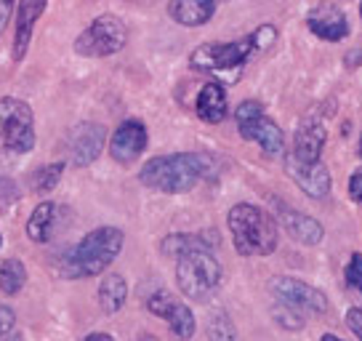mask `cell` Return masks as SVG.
Returning a JSON list of instances; mask_svg holds the SVG:
<instances>
[{
    "mask_svg": "<svg viewBox=\"0 0 362 341\" xmlns=\"http://www.w3.org/2000/svg\"><path fill=\"white\" fill-rule=\"evenodd\" d=\"M214 173V158L205 152H176L158 155L139 170V182L165 195H181L194 190L205 176Z\"/></svg>",
    "mask_w": 362,
    "mask_h": 341,
    "instance_id": "cell-1",
    "label": "cell"
},
{
    "mask_svg": "<svg viewBox=\"0 0 362 341\" xmlns=\"http://www.w3.org/2000/svg\"><path fill=\"white\" fill-rule=\"evenodd\" d=\"M125 243L123 229L99 227L88 232L62 262L64 277H96L120 256Z\"/></svg>",
    "mask_w": 362,
    "mask_h": 341,
    "instance_id": "cell-2",
    "label": "cell"
},
{
    "mask_svg": "<svg viewBox=\"0 0 362 341\" xmlns=\"http://www.w3.org/2000/svg\"><path fill=\"white\" fill-rule=\"evenodd\" d=\"M226 224L240 256H269L280 243V229L274 219L259 205L238 203L229 211Z\"/></svg>",
    "mask_w": 362,
    "mask_h": 341,
    "instance_id": "cell-3",
    "label": "cell"
},
{
    "mask_svg": "<svg viewBox=\"0 0 362 341\" xmlns=\"http://www.w3.org/2000/svg\"><path fill=\"white\" fill-rule=\"evenodd\" d=\"M224 270L211 248H192L176 259V283L181 294L194 301H208L221 288Z\"/></svg>",
    "mask_w": 362,
    "mask_h": 341,
    "instance_id": "cell-4",
    "label": "cell"
},
{
    "mask_svg": "<svg viewBox=\"0 0 362 341\" xmlns=\"http://www.w3.org/2000/svg\"><path fill=\"white\" fill-rule=\"evenodd\" d=\"M253 54H261L256 46L253 33L232 40V43H203L189 54L192 69L200 72H214V75H226V72H238Z\"/></svg>",
    "mask_w": 362,
    "mask_h": 341,
    "instance_id": "cell-5",
    "label": "cell"
},
{
    "mask_svg": "<svg viewBox=\"0 0 362 341\" xmlns=\"http://www.w3.org/2000/svg\"><path fill=\"white\" fill-rule=\"evenodd\" d=\"M125 43H128V27H125L123 19L115 16V13H102L78 35L75 51L80 57L104 59L123 51Z\"/></svg>",
    "mask_w": 362,
    "mask_h": 341,
    "instance_id": "cell-6",
    "label": "cell"
},
{
    "mask_svg": "<svg viewBox=\"0 0 362 341\" xmlns=\"http://www.w3.org/2000/svg\"><path fill=\"white\" fill-rule=\"evenodd\" d=\"M0 147L24 155L35 147V115L22 99H0Z\"/></svg>",
    "mask_w": 362,
    "mask_h": 341,
    "instance_id": "cell-7",
    "label": "cell"
},
{
    "mask_svg": "<svg viewBox=\"0 0 362 341\" xmlns=\"http://www.w3.org/2000/svg\"><path fill=\"white\" fill-rule=\"evenodd\" d=\"M235 120H238V131L243 139L256 141L267 155H280L285 149L283 131L277 128V123L272 120L269 115L264 112V107L259 102H243L235 110Z\"/></svg>",
    "mask_w": 362,
    "mask_h": 341,
    "instance_id": "cell-8",
    "label": "cell"
},
{
    "mask_svg": "<svg viewBox=\"0 0 362 341\" xmlns=\"http://www.w3.org/2000/svg\"><path fill=\"white\" fill-rule=\"evenodd\" d=\"M147 309L152 315L163 318L170 325L173 336L181 341H189L194 336V315L192 309L187 307L184 301H179L173 294L168 291H158L147 299Z\"/></svg>",
    "mask_w": 362,
    "mask_h": 341,
    "instance_id": "cell-9",
    "label": "cell"
},
{
    "mask_svg": "<svg viewBox=\"0 0 362 341\" xmlns=\"http://www.w3.org/2000/svg\"><path fill=\"white\" fill-rule=\"evenodd\" d=\"M272 294L277 296V301H283L285 307L306 309V312H325L328 309V299L322 291H317V288L301 283L296 277H274Z\"/></svg>",
    "mask_w": 362,
    "mask_h": 341,
    "instance_id": "cell-10",
    "label": "cell"
},
{
    "mask_svg": "<svg viewBox=\"0 0 362 341\" xmlns=\"http://www.w3.org/2000/svg\"><path fill=\"white\" fill-rule=\"evenodd\" d=\"M147 149V125L141 120H125L115 128L110 139V155L120 166H131Z\"/></svg>",
    "mask_w": 362,
    "mask_h": 341,
    "instance_id": "cell-11",
    "label": "cell"
},
{
    "mask_svg": "<svg viewBox=\"0 0 362 341\" xmlns=\"http://www.w3.org/2000/svg\"><path fill=\"white\" fill-rule=\"evenodd\" d=\"M285 170L315 200H320V197H325L330 192V170L325 163H301V160H296L288 152L285 155Z\"/></svg>",
    "mask_w": 362,
    "mask_h": 341,
    "instance_id": "cell-12",
    "label": "cell"
},
{
    "mask_svg": "<svg viewBox=\"0 0 362 341\" xmlns=\"http://www.w3.org/2000/svg\"><path fill=\"white\" fill-rule=\"evenodd\" d=\"M104 147V128L99 123H80L78 128H72L69 134V160L72 166L86 168L93 160L102 155Z\"/></svg>",
    "mask_w": 362,
    "mask_h": 341,
    "instance_id": "cell-13",
    "label": "cell"
},
{
    "mask_svg": "<svg viewBox=\"0 0 362 341\" xmlns=\"http://www.w3.org/2000/svg\"><path fill=\"white\" fill-rule=\"evenodd\" d=\"M48 0H19L16 6V19H13V27H16V35H13V48L11 57L13 62H22L27 57V48H30V40H33L35 24L43 16Z\"/></svg>",
    "mask_w": 362,
    "mask_h": 341,
    "instance_id": "cell-14",
    "label": "cell"
},
{
    "mask_svg": "<svg viewBox=\"0 0 362 341\" xmlns=\"http://www.w3.org/2000/svg\"><path fill=\"white\" fill-rule=\"evenodd\" d=\"M325 141H328L325 125L315 120V117H306L304 123L298 125V131H296V147L291 155L296 160H301V163H320Z\"/></svg>",
    "mask_w": 362,
    "mask_h": 341,
    "instance_id": "cell-15",
    "label": "cell"
},
{
    "mask_svg": "<svg viewBox=\"0 0 362 341\" xmlns=\"http://www.w3.org/2000/svg\"><path fill=\"white\" fill-rule=\"evenodd\" d=\"M306 24L317 37L330 40V43H339L349 35V22L336 6H317L315 11L306 16Z\"/></svg>",
    "mask_w": 362,
    "mask_h": 341,
    "instance_id": "cell-16",
    "label": "cell"
},
{
    "mask_svg": "<svg viewBox=\"0 0 362 341\" xmlns=\"http://www.w3.org/2000/svg\"><path fill=\"white\" fill-rule=\"evenodd\" d=\"M277 208H280V221H283L285 232L293 240L304 243V245H317L320 240L325 238V229L317 219L304 216V214H298L296 208L285 203H277Z\"/></svg>",
    "mask_w": 362,
    "mask_h": 341,
    "instance_id": "cell-17",
    "label": "cell"
},
{
    "mask_svg": "<svg viewBox=\"0 0 362 341\" xmlns=\"http://www.w3.org/2000/svg\"><path fill=\"white\" fill-rule=\"evenodd\" d=\"M216 3L218 0H170L168 13L181 27H200L211 22V16L216 13Z\"/></svg>",
    "mask_w": 362,
    "mask_h": 341,
    "instance_id": "cell-18",
    "label": "cell"
},
{
    "mask_svg": "<svg viewBox=\"0 0 362 341\" xmlns=\"http://www.w3.org/2000/svg\"><path fill=\"white\" fill-rule=\"evenodd\" d=\"M226 91L221 83H205L200 93H197V102H194V112L205 123H221L226 117Z\"/></svg>",
    "mask_w": 362,
    "mask_h": 341,
    "instance_id": "cell-19",
    "label": "cell"
},
{
    "mask_svg": "<svg viewBox=\"0 0 362 341\" xmlns=\"http://www.w3.org/2000/svg\"><path fill=\"white\" fill-rule=\"evenodd\" d=\"M57 214L59 208L51 200L37 205L30 214V219H27V238L33 243H48L51 235H54V227H57Z\"/></svg>",
    "mask_w": 362,
    "mask_h": 341,
    "instance_id": "cell-20",
    "label": "cell"
},
{
    "mask_svg": "<svg viewBox=\"0 0 362 341\" xmlns=\"http://www.w3.org/2000/svg\"><path fill=\"white\" fill-rule=\"evenodd\" d=\"M128 299V283H125L123 274H107L99 285V307L107 315H115L120 312Z\"/></svg>",
    "mask_w": 362,
    "mask_h": 341,
    "instance_id": "cell-21",
    "label": "cell"
},
{
    "mask_svg": "<svg viewBox=\"0 0 362 341\" xmlns=\"http://www.w3.org/2000/svg\"><path fill=\"white\" fill-rule=\"evenodd\" d=\"M218 243H221L218 238H205V232L203 235H168V238L163 240L160 248H163V253L170 256V259H179L181 253H187V250H192V248L214 250Z\"/></svg>",
    "mask_w": 362,
    "mask_h": 341,
    "instance_id": "cell-22",
    "label": "cell"
},
{
    "mask_svg": "<svg viewBox=\"0 0 362 341\" xmlns=\"http://www.w3.org/2000/svg\"><path fill=\"white\" fill-rule=\"evenodd\" d=\"M24 283H27V270H24V264L19 259H6L0 264V291L3 294H19Z\"/></svg>",
    "mask_w": 362,
    "mask_h": 341,
    "instance_id": "cell-23",
    "label": "cell"
},
{
    "mask_svg": "<svg viewBox=\"0 0 362 341\" xmlns=\"http://www.w3.org/2000/svg\"><path fill=\"white\" fill-rule=\"evenodd\" d=\"M208 341H238V330H235V323L229 320L226 312H214L211 320H208Z\"/></svg>",
    "mask_w": 362,
    "mask_h": 341,
    "instance_id": "cell-24",
    "label": "cell"
},
{
    "mask_svg": "<svg viewBox=\"0 0 362 341\" xmlns=\"http://www.w3.org/2000/svg\"><path fill=\"white\" fill-rule=\"evenodd\" d=\"M62 173H64V163H51V166H43V168L35 170L33 187L37 190V192H51V190L62 182Z\"/></svg>",
    "mask_w": 362,
    "mask_h": 341,
    "instance_id": "cell-25",
    "label": "cell"
},
{
    "mask_svg": "<svg viewBox=\"0 0 362 341\" xmlns=\"http://www.w3.org/2000/svg\"><path fill=\"white\" fill-rule=\"evenodd\" d=\"M346 285L357 288L362 294V253H351L349 264H346Z\"/></svg>",
    "mask_w": 362,
    "mask_h": 341,
    "instance_id": "cell-26",
    "label": "cell"
},
{
    "mask_svg": "<svg viewBox=\"0 0 362 341\" xmlns=\"http://www.w3.org/2000/svg\"><path fill=\"white\" fill-rule=\"evenodd\" d=\"M13 325H16V315H13V309L6 307V304H0V339H6V336L13 330Z\"/></svg>",
    "mask_w": 362,
    "mask_h": 341,
    "instance_id": "cell-27",
    "label": "cell"
},
{
    "mask_svg": "<svg viewBox=\"0 0 362 341\" xmlns=\"http://www.w3.org/2000/svg\"><path fill=\"white\" fill-rule=\"evenodd\" d=\"M349 197L354 203H362V170H354L349 179Z\"/></svg>",
    "mask_w": 362,
    "mask_h": 341,
    "instance_id": "cell-28",
    "label": "cell"
},
{
    "mask_svg": "<svg viewBox=\"0 0 362 341\" xmlns=\"http://www.w3.org/2000/svg\"><path fill=\"white\" fill-rule=\"evenodd\" d=\"M346 325L362 339V309L360 307H351L349 312H346Z\"/></svg>",
    "mask_w": 362,
    "mask_h": 341,
    "instance_id": "cell-29",
    "label": "cell"
},
{
    "mask_svg": "<svg viewBox=\"0 0 362 341\" xmlns=\"http://www.w3.org/2000/svg\"><path fill=\"white\" fill-rule=\"evenodd\" d=\"M13 13V0H0V35L6 33V27L11 22Z\"/></svg>",
    "mask_w": 362,
    "mask_h": 341,
    "instance_id": "cell-30",
    "label": "cell"
},
{
    "mask_svg": "<svg viewBox=\"0 0 362 341\" xmlns=\"http://www.w3.org/2000/svg\"><path fill=\"white\" fill-rule=\"evenodd\" d=\"M86 341H115L110 333H90V336H86Z\"/></svg>",
    "mask_w": 362,
    "mask_h": 341,
    "instance_id": "cell-31",
    "label": "cell"
},
{
    "mask_svg": "<svg viewBox=\"0 0 362 341\" xmlns=\"http://www.w3.org/2000/svg\"><path fill=\"white\" fill-rule=\"evenodd\" d=\"M320 341H344V339H339V336H333V333H325Z\"/></svg>",
    "mask_w": 362,
    "mask_h": 341,
    "instance_id": "cell-32",
    "label": "cell"
},
{
    "mask_svg": "<svg viewBox=\"0 0 362 341\" xmlns=\"http://www.w3.org/2000/svg\"><path fill=\"white\" fill-rule=\"evenodd\" d=\"M360 155H362V137H360Z\"/></svg>",
    "mask_w": 362,
    "mask_h": 341,
    "instance_id": "cell-33",
    "label": "cell"
},
{
    "mask_svg": "<svg viewBox=\"0 0 362 341\" xmlns=\"http://www.w3.org/2000/svg\"><path fill=\"white\" fill-rule=\"evenodd\" d=\"M360 16H362V3H360Z\"/></svg>",
    "mask_w": 362,
    "mask_h": 341,
    "instance_id": "cell-34",
    "label": "cell"
},
{
    "mask_svg": "<svg viewBox=\"0 0 362 341\" xmlns=\"http://www.w3.org/2000/svg\"><path fill=\"white\" fill-rule=\"evenodd\" d=\"M0 245H3V238H0Z\"/></svg>",
    "mask_w": 362,
    "mask_h": 341,
    "instance_id": "cell-35",
    "label": "cell"
}]
</instances>
